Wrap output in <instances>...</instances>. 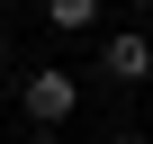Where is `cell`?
Returning a JSON list of instances; mask_svg holds the SVG:
<instances>
[{"label":"cell","mask_w":153,"mask_h":144,"mask_svg":"<svg viewBox=\"0 0 153 144\" xmlns=\"http://www.w3.org/2000/svg\"><path fill=\"white\" fill-rule=\"evenodd\" d=\"M18 108H27V126H63L72 108H81V81H72L63 63H45V72L18 81Z\"/></svg>","instance_id":"1"},{"label":"cell","mask_w":153,"mask_h":144,"mask_svg":"<svg viewBox=\"0 0 153 144\" xmlns=\"http://www.w3.org/2000/svg\"><path fill=\"white\" fill-rule=\"evenodd\" d=\"M99 72H108V81H153V36L117 27V36L99 45Z\"/></svg>","instance_id":"2"},{"label":"cell","mask_w":153,"mask_h":144,"mask_svg":"<svg viewBox=\"0 0 153 144\" xmlns=\"http://www.w3.org/2000/svg\"><path fill=\"white\" fill-rule=\"evenodd\" d=\"M99 18H108V0H45V27L54 36H90Z\"/></svg>","instance_id":"3"},{"label":"cell","mask_w":153,"mask_h":144,"mask_svg":"<svg viewBox=\"0 0 153 144\" xmlns=\"http://www.w3.org/2000/svg\"><path fill=\"white\" fill-rule=\"evenodd\" d=\"M27 144H63V126H36V135H27Z\"/></svg>","instance_id":"4"},{"label":"cell","mask_w":153,"mask_h":144,"mask_svg":"<svg viewBox=\"0 0 153 144\" xmlns=\"http://www.w3.org/2000/svg\"><path fill=\"white\" fill-rule=\"evenodd\" d=\"M0 54H9V18H0Z\"/></svg>","instance_id":"5"},{"label":"cell","mask_w":153,"mask_h":144,"mask_svg":"<svg viewBox=\"0 0 153 144\" xmlns=\"http://www.w3.org/2000/svg\"><path fill=\"white\" fill-rule=\"evenodd\" d=\"M108 144H144V135H108Z\"/></svg>","instance_id":"6"},{"label":"cell","mask_w":153,"mask_h":144,"mask_svg":"<svg viewBox=\"0 0 153 144\" xmlns=\"http://www.w3.org/2000/svg\"><path fill=\"white\" fill-rule=\"evenodd\" d=\"M135 9H144V0H135Z\"/></svg>","instance_id":"7"}]
</instances>
